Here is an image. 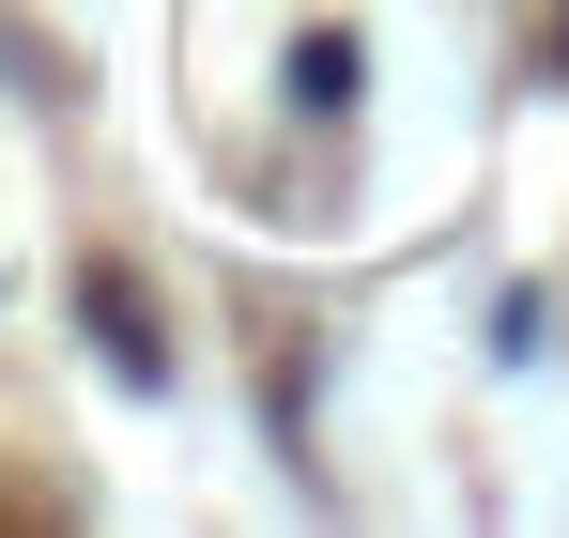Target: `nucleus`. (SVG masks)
I'll use <instances>...</instances> for the list:
<instances>
[{"label":"nucleus","instance_id":"obj_1","mask_svg":"<svg viewBox=\"0 0 569 538\" xmlns=\"http://www.w3.org/2000/svg\"><path fill=\"white\" fill-rule=\"evenodd\" d=\"M78 323L108 339L123 385H170V339H154V308H139V277H123V262H78Z\"/></svg>","mask_w":569,"mask_h":538}]
</instances>
